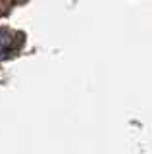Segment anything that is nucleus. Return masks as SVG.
<instances>
[{
  "label": "nucleus",
  "mask_w": 152,
  "mask_h": 154,
  "mask_svg": "<svg viewBox=\"0 0 152 154\" xmlns=\"http://www.w3.org/2000/svg\"><path fill=\"white\" fill-rule=\"evenodd\" d=\"M8 46H10V38H8V35L0 29V56L8 50Z\"/></svg>",
  "instance_id": "nucleus-1"
}]
</instances>
